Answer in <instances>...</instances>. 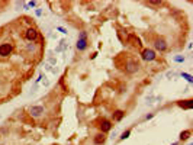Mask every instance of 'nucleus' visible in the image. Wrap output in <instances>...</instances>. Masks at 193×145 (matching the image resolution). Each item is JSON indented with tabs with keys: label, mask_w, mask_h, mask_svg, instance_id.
<instances>
[{
	"label": "nucleus",
	"mask_w": 193,
	"mask_h": 145,
	"mask_svg": "<svg viewBox=\"0 0 193 145\" xmlns=\"http://www.w3.org/2000/svg\"><path fill=\"white\" fill-rule=\"evenodd\" d=\"M57 31H60V32L63 33V35H67V29L63 28V26H57Z\"/></svg>",
	"instance_id": "nucleus-22"
},
{
	"label": "nucleus",
	"mask_w": 193,
	"mask_h": 145,
	"mask_svg": "<svg viewBox=\"0 0 193 145\" xmlns=\"http://www.w3.org/2000/svg\"><path fill=\"white\" fill-rule=\"evenodd\" d=\"M152 118H154V113H148V115H145V118H144V119L150 120V119H152Z\"/></svg>",
	"instance_id": "nucleus-26"
},
{
	"label": "nucleus",
	"mask_w": 193,
	"mask_h": 145,
	"mask_svg": "<svg viewBox=\"0 0 193 145\" xmlns=\"http://www.w3.org/2000/svg\"><path fill=\"white\" fill-rule=\"evenodd\" d=\"M131 129H126V131H123V132L121 133V137H119V141H125V139H128V138L131 137Z\"/></svg>",
	"instance_id": "nucleus-14"
},
{
	"label": "nucleus",
	"mask_w": 193,
	"mask_h": 145,
	"mask_svg": "<svg viewBox=\"0 0 193 145\" xmlns=\"http://www.w3.org/2000/svg\"><path fill=\"white\" fill-rule=\"evenodd\" d=\"M35 15H36V16H42V9L41 7L36 9V10H35Z\"/></svg>",
	"instance_id": "nucleus-27"
},
{
	"label": "nucleus",
	"mask_w": 193,
	"mask_h": 145,
	"mask_svg": "<svg viewBox=\"0 0 193 145\" xmlns=\"http://www.w3.org/2000/svg\"><path fill=\"white\" fill-rule=\"evenodd\" d=\"M46 64H50V65L55 67V64H57V60H55L54 57H48V62H46Z\"/></svg>",
	"instance_id": "nucleus-19"
},
{
	"label": "nucleus",
	"mask_w": 193,
	"mask_h": 145,
	"mask_svg": "<svg viewBox=\"0 0 193 145\" xmlns=\"http://www.w3.org/2000/svg\"><path fill=\"white\" fill-rule=\"evenodd\" d=\"M128 41H132V42H134L132 45H135V46H137V48H141V46H142V44H141V41H139V38L134 36V35H131V36L128 38Z\"/></svg>",
	"instance_id": "nucleus-13"
},
{
	"label": "nucleus",
	"mask_w": 193,
	"mask_h": 145,
	"mask_svg": "<svg viewBox=\"0 0 193 145\" xmlns=\"http://www.w3.org/2000/svg\"><path fill=\"white\" fill-rule=\"evenodd\" d=\"M38 36H39V33H38V31H36L35 28H28L25 31V38L29 42H35L36 39H38Z\"/></svg>",
	"instance_id": "nucleus-6"
},
{
	"label": "nucleus",
	"mask_w": 193,
	"mask_h": 145,
	"mask_svg": "<svg viewBox=\"0 0 193 145\" xmlns=\"http://www.w3.org/2000/svg\"><path fill=\"white\" fill-rule=\"evenodd\" d=\"M13 52V44L10 42H3L0 44V58H7Z\"/></svg>",
	"instance_id": "nucleus-2"
},
{
	"label": "nucleus",
	"mask_w": 193,
	"mask_h": 145,
	"mask_svg": "<svg viewBox=\"0 0 193 145\" xmlns=\"http://www.w3.org/2000/svg\"><path fill=\"white\" fill-rule=\"evenodd\" d=\"M180 77H181V79H185L187 83H190V84L193 83V77H192V74H189V73H181Z\"/></svg>",
	"instance_id": "nucleus-16"
},
{
	"label": "nucleus",
	"mask_w": 193,
	"mask_h": 145,
	"mask_svg": "<svg viewBox=\"0 0 193 145\" xmlns=\"http://www.w3.org/2000/svg\"><path fill=\"white\" fill-rule=\"evenodd\" d=\"M161 3H163V2H160V0H150L147 4H151V6H160Z\"/></svg>",
	"instance_id": "nucleus-20"
},
{
	"label": "nucleus",
	"mask_w": 193,
	"mask_h": 145,
	"mask_svg": "<svg viewBox=\"0 0 193 145\" xmlns=\"http://www.w3.org/2000/svg\"><path fill=\"white\" fill-rule=\"evenodd\" d=\"M97 128H99V131H100L102 133H108L112 131V128H113V123H112V120L109 119H105V118H102L99 122H97Z\"/></svg>",
	"instance_id": "nucleus-1"
},
{
	"label": "nucleus",
	"mask_w": 193,
	"mask_h": 145,
	"mask_svg": "<svg viewBox=\"0 0 193 145\" xmlns=\"http://www.w3.org/2000/svg\"><path fill=\"white\" fill-rule=\"evenodd\" d=\"M87 38H77V42H76V48L79 51H86L87 50Z\"/></svg>",
	"instance_id": "nucleus-8"
},
{
	"label": "nucleus",
	"mask_w": 193,
	"mask_h": 145,
	"mask_svg": "<svg viewBox=\"0 0 193 145\" xmlns=\"http://www.w3.org/2000/svg\"><path fill=\"white\" fill-rule=\"evenodd\" d=\"M190 135H192V131L190 129H186V131H181L180 135H179V141H186V139H189Z\"/></svg>",
	"instance_id": "nucleus-12"
},
{
	"label": "nucleus",
	"mask_w": 193,
	"mask_h": 145,
	"mask_svg": "<svg viewBox=\"0 0 193 145\" xmlns=\"http://www.w3.org/2000/svg\"><path fill=\"white\" fill-rule=\"evenodd\" d=\"M125 115H126L125 110H121V109H119V110H115L113 115H112V118H113L115 122H121V120L125 118Z\"/></svg>",
	"instance_id": "nucleus-10"
},
{
	"label": "nucleus",
	"mask_w": 193,
	"mask_h": 145,
	"mask_svg": "<svg viewBox=\"0 0 193 145\" xmlns=\"http://www.w3.org/2000/svg\"><path fill=\"white\" fill-rule=\"evenodd\" d=\"M177 75V73L176 71H167V74H166V77L167 79H173V77H176Z\"/></svg>",
	"instance_id": "nucleus-21"
},
{
	"label": "nucleus",
	"mask_w": 193,
	"mask_h": 145,
	"mask_svg": "<svg viewBox=\"0 0 193 145\" xmlns=\"http://www.w3.org/2000/svg\"><path fill=\"white\" fill-rule=\"evenodd\" d=\"M45 113V108L44 106H31L29 108V115L32 118H41Z\"/></svg>",
	"instance_id": "nucleus-7"
},
{
	"label": "nucleus",
	"mask_w": 193,
	"mask_h": 145,
	"mask_svg": "<svg viewBox=\"0 0 193 145\" xmlns=\"http://www.w3.org/2000/svg\"><path fill=\"white\" fill-rule=\"evenodd\" d=\"M139 70V62L135 61V60H128L125 62V73L128 74H134L137 71Z\"/></svg>",
	"instance_id": "nucleus-3"
},
{
	"label": "nucleus",
	"mask_w": 193,
	"mask_h": 145,
	"mask_svg": "<svg viewBox=\"0 0 193 145\" xmlns=\"http://www.w3.org/2000/svg\"><path fill=\"white\" fill-rule=\"evenodd\" d=\"M79 38H87V32H86V31H81V32H79Z\"/></svg>",
	"instance_id": "nucleus-24"
},
{
	"label": "nucleus",
	"mask_w": 193,
	"mask_h": 145,
	"mask_svg": "<svg viewBox=\"0 0 193 145\" xmlns=\"http://www.w3.org/2000/svg\"><path fill=\"white\" fill-rule=\"evenodd\" d=\"M187 145H192V144H187Z\"/></svg>",
	"instance_id": "nucleus-29"
},
{
	"label": "nucleus",
	"mask_w": 193,
	"mask_h": 145,
	"mask_svg": "<svg viewBox=\"0 0 193 145\" xmlns=\"http://www.w3.org/2000/svg\"><path fill=\"white\" fill-rule=\"evenodd\" d=\"M154 48L158 52H166L168 48V44L166 41H164L163 38H155L154 39Z\"/></svg>",
	"instance_id": "nucleus-5"
},
{
	"label": "nucleus",
	"mask_w": 193,
	"mask_h": 145,
	"mask_svg": "<svg viewBox=\"0 0 193 145\" xmlns=\"http://www.w3.org/2000/svg\"><path fill=\"white\" fill-rule=\"evenodd\" d=\"M171 145H179V142H173V144Z\"/></svg>",
	"instance_id": "nucleus-28"
},
{
	"label": "nucleus",
	"mask_w": 193,
	"mask_h": 145,
	"mask_svg": "<svg viewBox=\"0 0 193 145\" xmlns=\"http://www.w3.org/2000/svg\"><path fill=\"white\" fill-rule=\"evenodd\" d=\"M173 61L174 62H185L186 61V58H185V55H174V57H173Z\"/></svg>",
	"instance_id": "nucleus-18"
},
{
	"label": "nucleus",
	"mask_w": 193,
	"mask_h": 145,
	"mask_svg": "<svg viewBox=\"0 0 193 145\" xmlns=\"http://www.w3.org/2000/svg\"><path fill=\"white\" fill-rule=\"evenodd\" d=\"M42 79H45V75H44V74H42V73H41V74L38 75V79H36V81H35V84H38L39 81H41V80H42Z\"/></svg>",
	"instance_id": "nucleus-25"
},
{
	"label": "nucleus",
	"mask_w": 193,
	"mask_h": 145,
	"mask_svg": "<svg viewBox=\"0 0 193 145\" xmlns=\"http://www.w3.org/2000/svg\"><path fill=\"white\" fill-rule=\"evenodd\" d=\"M141 58H142L144 61L147 62H151L154 61L155 58H157V54H155L154 50H150V48H145V50L141 51Z\"/></svg>",
	"instance_id": "nucleus-4"
},
{
	"label": "nucleus",
	"mask_w": 193,
	"mask_h": 145,
	"mask_svg": "<svg viewBox=\"0 0 193 145\" xmlns=\"http://www.w3.org/2000/svg\"><path fill=\"white\" fill-rule=\"evenodd\" d=\"M26 51H28V52H35V51H36V44H35V42L28 44V45H26Z\"/></svg>",
	"instance_id": "nucleus-17"
},
{
	"label": "nucleus",
	"mask_w": 193,
	"mask_h": 145,
	"mask_svg": "<svg viewBox=\"0 0 193 145\" xmlns=\"http://www.w3.org/2000/svg\"><path fill=\"white\" fill-rule=\"evenodd\" d=\"M65 48H67V42L61 41L60 42V45L55 48V52H63V51H65Z\"/></svg>",
	"instance_id": "nucleus-15"
},
{
	"label": "nucleus",
	"mask_w": 193,
	"mask_h": 145,
	"mask_svg": "<svg viewBox=\"0 0 193 145\" xmlns=\"http://www.w3.org/2000/svg\"><path fill=\"white\" fill-rule=\"evenodd\" d=\"M177 106L181 109H192L193 103H192V99L189 100H180V102H177Z\"/></svg>",
	"instance_id": "nucleus-11"
},
{
	"label": "nucleus",
	"mask_w": 193,
	"mask_h": 145,
	"mask_svg": "<svg viewBox=\"0 0 193 145\" xmlns=\"http://www.w3.org/2000/svg\"><path fill=\"white\" fill-rule=\"evenodd\" d=\"M93 142H94V145H103L106 142V135L105 133H102V132L96 133L94 138H93Z\"/></svg>",
	"instance_id": "nucleus-9"
},
{
	"label": "nucleus",
	"mask_w": 193,
	"mask_h": 145,
	"mask_svg": "<svg viewBox=\"0 0 193 145\" xmlns=\"http://www.w3.org/2000/svg\"><path fill=\"white\" fill-rule=\"evenodd\" d=\"M26 4H28V7L29 9H32V7H36V4L38 3H36V2H28Z\"/></svg>",
	"instance_id": "nucleus-23"
}]
</instances>
